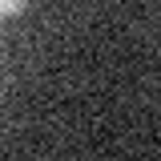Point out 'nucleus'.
<instances>
[{
	"label": "nucleus",
	"instance_id": "nucleus-1",
	"mask_svg": "<svg viewBox=\"0 0 161 161\" xmlns=\"http://www.w3.org/2000/svg\"><path fill=\"white\" fill-rule=\"evenodd\" d=\"M24 4L28 0H0V16H16V12H24Z\"/></svg>",
	"mask_w": 161,
	"mask_h": 161
}]
</instances>
